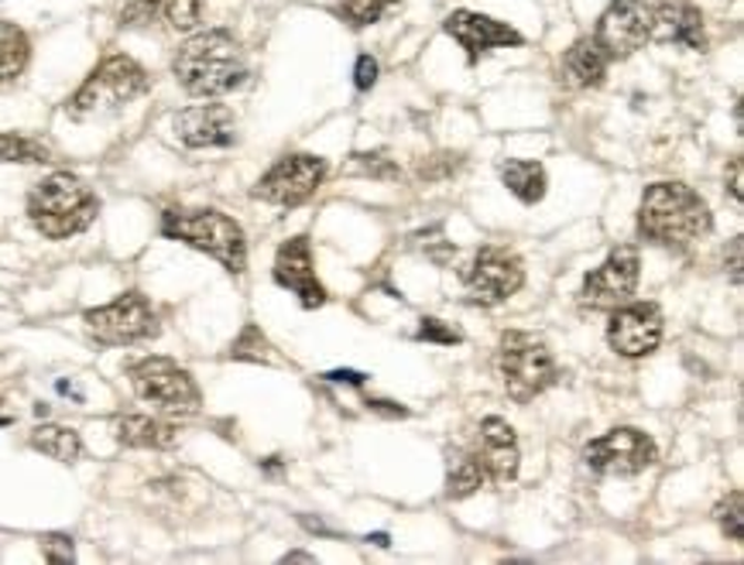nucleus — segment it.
Listing matches in <instances>:
<instances>
[{
  "mask_svg": "<svg viewBox=\"0 0 744 565\" xmlns=\"http://www.w3.org/2000/svg\"><path fill=\"white\" fill-rule=\"evenodd\" d=\"M710 227H714V216L697 188L683 182H656L645 188L638 206L641 240L666 250H687L707 237Z\"/></svg>",
  "mask_w": 744,
  "mask_h": 565,
  "instance_id": "nucleus-1",
  "label": "nucleus"
},
{
  "mask_svg": "<svg viewBox=\"0 0 744 565\" xmlns=\"http://www.w3.org/2000/svg\"><path fill=\"white\" fill-rule=\"evenodd\" d=\"M114 435L120 446L131 449H172L179 443V428L151 415H120Z\"/></svg>",
  "mask_w": 744,
  "mask_h": 565,
  "instance_id": "nucleus-21",
  "label": "nucleus"
},
{
  "mask_svg": "<svg viewBox=\"0 0 744 565\" xmlns=\"http://www.w3.org/2000/svg\"><path fill=\"white\" fill-rule=\"evenodd\" d=\"M97 213V193L73 172H55L28 193V219L48 240H69L83 233Z\"/></svg>",
  "mask_w": 744,
  "mask_h": 565,
  "instance_id": "nucleus-3",
  "label": "nucleus"
},
{
  "mask_svg": "<svg viewBox=\"0 0 744 565\" xmlns=\"http://www.w3.org/2000/svg\"><path fill=\"white\" fill-rule=\"evenodd\" d=\"M144 89H148L144 66H138L131 55H110L73 93V100L66 104V110H69V117L83 120V117L117 110L123 104H131L134 97H141Z\"/></svg>",
  "mask_w": 744,
  "mask_h": 565,
  "instance_id": "nucleus-6",
  "label": "nucleus"
},
{
  "mask_svg": "<svg viewBox=\"0 0 744 565\" xmlns=\"http://www.w3.org/2000/svg\"><path fill=\"white\" fill-rule=\"evenodd\" d=\"M638 278H641L638 247H632V243L614 247L607 254V261L594 274H586L583 292H580V305L594 308V312H611L617 305H625L638 289Z\"/></svg>",
  "mask_w": 744,
  "mask_h": 565,
  "instance_id": "nucleus-11",
  "label": "nucleus"
},
{
  "mask_svg": "<svg viewBox=\"0 0 744 565\" xmlns=\"http://www.w3.org/2000/svg\"><path fill=\"white\" fill-rule=\"evenodd\" d=\"M42 545H45L48 562H73V542L66 535H48Z\"/></svg>",
  "mask_w": 744,
  "mask_h": 565,
  "instance_id": "nucleus-34",
  "label": "nucleus"
},
{
  "mask_svg": "<svg viewBox=\"0 0 744 565\" xmlns=\"http://www.w3.org/2000/svg\"><path fill=\"white\" fill-rule=\"evenodd\" d=\"M31 449H39L42 456L58 459V463H76L79 453H83V443H79V432L76 428H66V425H39L35 432H31Z\"/></svg>",
  "mask_w": 744,
  "mask_h": 565,
  "instance_id": "nucleus-23",
  "label": "nucleus"
},
{
  "mask_svg": "<svg viewBox=\"0 0 744 565\" xmlns=\"http://www.w3.org/2000/svg\"><path fill=\"white\" fill-rule=\"evenodd\" d=\"M502 182L508 185V193L521 199L525 206H536L546 196V169L539 162H505L502 165Z\"/></svg>",
  "mask_w": 744,
  "mask_h": 565,
  "instance_id": "nucleus-22",
  "label": "nucleus"
},
{
  "mask_svg": "<svg viewBox=\"0 0 744 565\" xmlns=\"http://www.w3.org/2000/svg\"><path fill=\"white\" fill-rule=\"evenodd\" d=\"M367 408H375V412H381V415H388V419H406V415H409L406 408H398L395 401H367Z\"/></svg>",
  "mask_w": 744,
  "mask_h": 565,
  "instance_id": "nucleus-37",
  "label": "nucleus"
},
{
  "mask_svg": "<svg viewBox=\"0 0 744 565\" xmlns=\"http://www.w3.org/2000/svg\"><path fill=\"white\" fill-rule=\"evenodd\" d=\"M31 58V42L28 35L11 24V21H0V83H11Z\"/></svg>",
  "mask_w": 744,
  "mask_h": 565,
  "instance_id": "nucleus-24",
  "label": "nucleus"
},
{
  "mask_svg": "<svg viewBox=\"0 0 744 565\" xmlns=\"http://www.w3.org/2000/svg\"><path fill=\"white\" fill-rule=\"evenodd\" d=\"M162 11L175 31H193L203 18V0H162Z\"/></svg>",
  "mask_w": 744,
  "mask_h": 565,
  "instance_id": "nucleus-30",
  "label": "nucleus"
},
{
  "mask_svg": "<svg viewBox=\"0 0 744 565\" xmlns=\"http://www.w3.org/2000/svg\"><path fill=\"white\" fill-rule=\"evenodd\" d=\"M484 483H490V480H487V469H484L481 456H477V453H467V456H460L456 466L450 469V477H446V493H450L453 500H463V497L477 493Z\"/></svg>",
  "mask_w": 744,
  "mask_h": 565,
  "instance_id": "nucleus-25",
  "label": "nucleus"
},
{
  "mask_svg": "<svg viewBox=\"0 0 744 565\" xmlns=\"http://www.w3.org/2000/svg\"><path fill=\"white\" fill-rule=\"evenodd\" d=\"M175 134L185 148H230L237 141V117L224 104H203L175 113Z\"/></svg>",
  "mask_w": 744,
  "mask_h": 565,
  "instance_id": "nucleus-17",
  "label": "nucleus"
},
{
  "mask_svg": "<svg viewBox=\"0 0 744 565\" xmlns=\"http://www.w3.org/2000/svg\"><path fill=\"white\" fill-rule=\"evenodd\" d=\"M611 58L604 55V48L594 39H576L570 45V52L563 55V79L573 89H594L604 83Z\"/></svg>",
  "mask_w": 744,
  "mask_h": 565,
  "instance_id": "nucleus-20",
  "label": "nucleus"
},
{
  "mask_svg": "<svg viewBox=\"0 0 744 565\" xmlns=\"http://www.w3.org/2000/svg\"><path fill=\"white\" fill-rule=\"evenodd\" d=\"M230 357L234 360H255V363H271V343L265 339V333L258 326H244V333L234 339L230 347Z\"/></svg>",
  "mask_w": 744,
  "mask_h": 565,
  "instance_id": "nucleus-28",
  "label": "nucleus"
},
{
  "mask_svg": "<svg viewBox=\"0 0 744 565\" xmlns=\"http://www.w3.org/2000/svg\"><path fill=\"white\" fill-rule=\"evenodd\" d=\"M175 79L190 97H224L247 83V58L230 31H203L175 52Z\"/></svg>",
  "mask_w": 744,
  "mask_h": 565,
  "instance_id": "nucleus-2",
  "label": "nucleus"
},
{
  "mask_svg": "<svg viewBox=\"0 0 744 565\" xmlns=\"http://www.w3.org/2000/svg\"><path fill=\"white\" fill-rule=\"evenodd\" d=\"M159 11H162V0H123V8H120V24H128V28L148 24Z\"/></svg>",
  "mask_w": 744,
  "mask_h": 565,
  "instance_id": "nucleus-32",
  "label": "nucleus"
},
{
  "mask_svg": "<svg viewBox=\"0 0 744 565\" xmlns=\"http://www.w3.org/2000/svg\"><path fill=\"white\" fill-rule=\"evenodd\" d=\"M718 521L724 528V535L731 542H741L744 539V493L741 490H731L721 504H718Z\"/></svg>",
  "mask_w": 744,
  "mask_h": 565,
  "instance_id": "nucleus-29",
  "label": "nucleus"
},
{
  "mask_svg": "<svg viewBox=\"0 0 744 565\" xmlns=\"http://www.w3.org/2000/svg\"><path fill=\"white\" fill-rule=\"evenodd\" d=\"M416 339L419 343H440V347H456V343L463 339L450 323L436 319V316H425L419 319V329H416Z\"/></svg>",
  "mask_w": 744,
  "mask_h": 565,
  "instance_id": "nucleus-31",
  "label": "nucleus"
},
{
  "mask_svg": "<svg viewBox=\"0 0 744 565\" xmlns=\"http://www.w3.org/2000/svg\"><path fill=\"white\" fill-rule=\"evenodd\" d=\"M463 285L474 305H502L525 285L521 258L508 247H481L471 271L463 274Z\"/></svg>",
  "mask_w": 744,
  "mask_h": 565,
  "instance_id": "nucleus-12",
  "label": "nucleus"
},
{
  "mask_svg": "<svg viewBox=\"0 0 744 565\" xmlns=\"http://www.w3.org/2000/svg\"><path fill=\"white\" fill-rule=\"evenodd\" d=\"M401 0H339V14H344L354 28L381 21L391 8H398Z\"/></svg>",
  "mask_w": 744,
  "mask_h": 565,
  "instance_id": "nucleus-27",
  "label": "nucleus"
},
{
  "mask_svg": "<svg viewBox=\"0 0 744 565\" xmlns=\"http://www.w3.org/2000/svg\"><path fill=\"white\" fill-rule=\"evenodd\" d=\"M653 42L703 52L707 48L703 14L693 4H659V8H653Z\"/></svg>",
  "mask_w": 744,
  "mask_h": 565,
  "instance_id": "nucleus-19",
  "label": "nucleus"
},
{
  "mask_svg": "<svg viewBox=\"0 0 744 565\" xmlns=\"http://www.w3.org/2000/svg\"><path fill=\"white\" fill-rule=\"evenodd\" d=\"M477 456L487 469V480L490 483H511L518 477V463H521V453H518V438H515V428L490 415L481 422V446H477Z\"/></svg>",
  "mask_w": 744,
  "mask_h": 565,
  "instance_id": "nucleus-18",
  "label": "nucleus"
},
{
  "mask_svg": "<svg viewBox=\"0 0 744 565\" xmlns=\"http://www.w3.org/2000/svg\"><path fill=\"white\" fill-rule=\"evenodd\" d=\"M83 323L89 336L104 347H131V343L159 336V316L141 292H123L100 308H89Z\"/></svg>",
  "mask_w": 744,
  "mask_h": 565,
  "instance_id": "nucleus-8",
  "label": "nucleus"
},
{
  "mask_svg": "<svg viewBox=\"0 0 744 565\" xmlns=\"http://www.w3.org/2000/svg\"><path fill=\"white\" fill-rule=\"evenodd\" d=\"M446 35H453L463 48H467V58L477 62L481 55L494 52V48H508V45H521V31H515L505 21H494L487 14L477 11H453L446 21Z\"/></svg>",
  "mask_w": 744,
  "mask_h": 565,
  "instance_id": "nucleus-16",
  "label": "nucleus"
},
{
  "mask_svg": "<svg viewBox=\"0 0 744 565\" xmlns=\"http://www.w3.org/2000/svg\"><path fill=\"white\" fill-rule=\"evenodd\" d=\"M498 373L508 398L518 404H529L556 384L560 367H556L552 350L539 336L508 329L498 343Z\"/></svg>",
  "mask_w": 744,
  "mask_h": 565,
  "instance_id": "nucleus-5",
  "label": "nucleus"
},
{
  "mask_svg": "<svg viewBox=\"0 0 744 565\" xmlns=\"http://www.w3.org/2000/svg\"><path fill=\"white\" fill-rule=\"evenodd\" d=\"M162 233L169 240L203 250L230 274H244L247 268V237L237 219L220 209H165Z\"/></svg>",
  "mask_w": 744,
  "mask_h": 565,
  "instance_id": "nucleus-4",
  "label": "nucleus"
},
{
  "mask_svg": "<svg viewBox=\"0 0 744 565\" xmlns=\"http://www.w3.org/2000/svg\"><path fill=\"white\" fill-rule=\"evenodd\" d=\"M614 316L607 323V343L614 354H622L628 360L648 357L659 350L662 343V312L656 302H625L611 308Z\"/></svg>",
  "mask_w": 744,
  "mask_h": 565,
  "instance_id": "nucleus-14",
  "label": "nucleus"
},
{
  "mask_svg": "<svg viewBox=\"0 0 744 565\" xmlns=\"http://www.w3.org/2000/svg\"><path fill=\"white\" fill-rule=\"evenodd\" d=\"M326 381H347V384H354V388H360L367 377L360 373V370H330V373H323Z\"/></svg>",
  "mask_w": 744,
  "mask_h": 565,
  "instance_id": "nucleus-36",
  "label": "nucleus"
},
{
  "mask_svg": "<svg viewBox=\"0 0 744 565\" xmlns=\"http://www.w3.org/2000/svg\"><path fill=\"white\" fill-rule=\"evenodd\" d=\"M357 159H364V172L375 175V178H398V169L395 162L388 159V154H357Z\"/></svg>",
  "mask_w": 744,
  "mask_h": 565,
  "instance_id": "nucleus-33",
  "label": "nucleus"
},
{
  "mask_svg": "<svg viewBox=\"0 0 744 565\" xmlns=\"http://www.w3.org/2000/svg\"><path fill=\"white\" fill-rule=\"evenodd\" d=\"M354 83H357V89H370V86L378 83V62L370 58V55H360V58H357Z\"/></svg>",
  "mask_w": 744,
  "mask_h": 565,
  "instance_id": "nucleus-35",
  "label": "nucleus"
},
{
  "mask_svg": "<svg viewBox=\"0 0 744 565\" xmlns=\"http://www.w3.org/2000/svg\"><path fill=\"white\" fill-rule=\"evenodd\" d=\"M326 178V162L316 154H285L278 159L261 182L255 185V199L271 203V206H302L305 199H313L320 193V185Z\"/></svg>",
  "mask_w": 744,
  "mask_h": 565,
  "instance_id": "nucleus-9",
  "label": "nucleus"
},
{
  "mask_svg": "<svg viewBox=\"0 0 744 565\" xmlns=\"http://www.w3.org/2000/svg\"><path fill=\"white\" fill-rule=\"evenodd\" d=\"M131 388L141 401L154 404L169 415H196L203 408V394L193 373L169 357H141L128 363Z\"/></svg>",
  "mask_w": 744,
  "mask_h": 565,
  "instance_id": "nucleus-7",
  "label": "nucleus"
},
{
  "mask_svg": "<svg viewBox=\"0 0 744 565\" xmlns=\"http://www.w3.org/2000/svg\"><path fill=\"white\" fill-rule=\"evenodd\" d=\"M583 459L601 477H635L659 459V449L653 443V435L625 425L594 438V443L583 449Z\"/></svg>",
  "mask_w": 744,
  "mask_h": 565,
  "instance_id": "nucleus-10",
  "label": "nucleus"
},
{
  "mask_svg": "<svg viewBox=\"0 0 744 565\" xmlns=\"http://www.w3.org/2000/svg\"><path fill=\"white\" fill-rule=\"evenodd\" d=\"M52 162V151L24 134H0V165H45Z\"/></svg>",
  "mask_w": 744,
  "mask_h": 565,
  "instance_id": "nucleus-26",
  "label": "nucleus"
},
{
  "mask_svg": "<svg viewBox=\"0 0 744 565\" xmlns=\"http://www.w3.org/2000/svg\"><path fill=\"white\" fill-rule=\"evenodd\" d=\"M274 281L282 289H289L302 302V308H320L326 302V289L313 268V247H309V237H302V233L278 247Z\"/></svg>",
  "mask_w": 744,
  "mask_h": 565,
  "instance_id": "nucleus-15",
  "label": "nucleus"
},
{
  "mask_svg": "<svg viewBox=\"0 0 744 565\" xmlns=\"http://www.w3.org/2000/svg\"><path fill=\"white\" fill-rule=\"evenodd\" d=\"M594 42L611 62L635 55L645 42H653V8L645 0H611L597 21Z\"/></svg>",
  "mask_w": 744,
  "mask_h": 565,
  "instance_id": "nucleus-13",
  "label": "nucleus"
},
{
  "mask_svg": "<svg viewBox=\"0 0 744 565\" xmlns=\"http://www.w3.org/2000/svg\"><path fill=\"white\" fill-rule=\"evenodd\" d=\"M731 196L734 203H741V159L731 162Z\"/></svg>",
  "mask_w": 744,
  "mask_h": 565,
  "instance_id": "nucleus-38",
  "label": "nucleus"
}]
</instances>
